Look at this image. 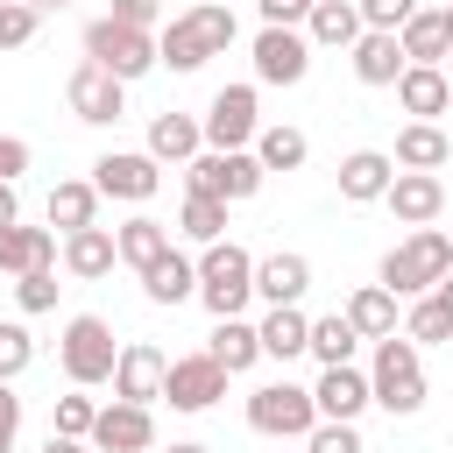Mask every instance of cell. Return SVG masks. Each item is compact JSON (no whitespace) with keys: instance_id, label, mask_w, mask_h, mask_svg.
Segmentation results:
<instances>
[{"instance_id":"obj_32","label":"cell","mask_w":453,"mask_h":453,"mask_svg":"<svg viewBox=\"0 0 453 453\" xmlns=\"http://www.w3.org/2000/svg\"><path fill=\"white\" fill-rule=\"evenodd\" d=\"M255 333H262V354H269V361H290V354L311 347V319H304L297 304H269V319H262Z\"/></svg>"},{"instance_id":"obj_34","label":"cell","mask_w":453,"mask_h":453,"mask_svg":"<svg viewBox=\"0 0 453 453\" xmlns=\"http://www.w3.org/2000/svg\"><path fill=\"white\" fill-rule=\"evenodd\" d=\"M177 234H184V241H198V248H212V241L226 234V198H212V191H184Z\"/></svg>"},{"instance_id":"obj_48","label":"cell","mask_w":453,"mask_h":453,"mask_svg":"<svg viewBox=\"0 0 453 453\" xmlns=\"http://www.w3.org/2000/svg\"><path fill=\"white\" fill-rule=\"evenodd\" d=\"M21 219V198H14V177H0V226Z\"/></svg>"},{"instance_id":"obj_12","label":"cell","mask_w":453,"mask_h":453,"mask_svg":"<svg viewBox=\"0 0 453 453\" xmlns=\"http://www.w3.org/2000/svg\"><path fill=\"white\" fill-rule=\"evenodd\" d=\"M304 71H311V35L262 21V35H255V78L262 85H297Z\"/></svg>"},{"instance_id":"obj_36","label":"cell","mask_w":453,"mask_h":453,"mask_svg":"<svg viewBox=\"0 0 453 453\" xmlns=\"http://www.w3.org/2000/svg\"><path fill=\"white\" fill-rule=\"evenodd\" d=\"M403 333H411L418 347H432V340H453V304H446L439 290H425V297L411 304V319H403Z\"/></svg>"},{"instance_id":"obj_44","label":"cell","mask_w":453,"mask_h":453,"mask_svg":"<svg viewBox=\"0 0 453 453\" xmlns=\"http://www.w3.org/2000/svg\"><path fill=\"white\" fill-rule=\"evenodd\" d=\"M14 439H21V396L0 382V453H14Z\"/></svg>"},{"instance_id":"obj_33","label":"cell","mask_w":453,"mask_h":453,"mask_svg":"<svg viewBox=\"0 0 453 453\" xmlns=\"http://www.w3.org/2000/svg\"><path fill=\"white\" fill-rule=\"evenodd\" d=\"M205 354H212V361H219L226 375H241V368H255V361H262V333H255L248 319H219V326H212V347H205Z\"/></svg>"},{"instance_id":"obj_51","label":"cell","mask_w":453,"mask_h":453,"mask_svg":"<svg viewBox=\"0 0 453 453\" xmlns=\"http://www.w3.org/2000/svg\"><path fill=\"white\" fill-rule=\"evenodd\" d=\"M170 453H205V446H198V439H177V446H170Z\"/></svg>"},{"instance_id":"obj_17","label":"cell","mask_w":453,"mask_h":453,"mask_svg":"<svg viewBox=\"0 0 453 453\" xmlns=\"http://www.w3.org/2000/svg\"><path fill=\"white\" fill-rule=\"evenodd\" d=\"M311 403H319V418H361V411L375 403V389H368V375H361L354 361H340V368H326V375L311 382Z\"/></svg>"},{"instance_id":"obj_55","label":"cell","mask_w":453,"mask_h":453,"mask_svg":"<svg viewBox=\"0 0 453 453\" xmlns=\"http://www.w3.org/2000/svg\"><path fill=\"white\" fill-rule=\"evenodd\" d=\"M184 7H198V0H184Z\"/></svg>"},{"instance_id":"obj_29","label":"cell","mask_w":453,"mask_h":453,"mask_svg":"<svg viewBox=\"0 0 453 453\" xmlns=\"http://www.w3.org/2000/svg\"><path fill=\"white\" fill-rule=\"evenodd\" d=\"M113 241H120V262H127L134 276H142L149 262H163V255H170V226H163V219H149V212H134L127 226H113Z\"/></svg>"},{"instance_id":"obj_10","label":"cell","mask_w":453,"mask_h":453,"mask_svg":"<svg viewBox=\"0 0 453 453\" xmlns=\"http://www.w3.org/2000/svg\"><path fill=\"white\" fill-rule=\"evenodd\" d=\"M64 99H71V113H78V120L106 127V120H120V113H127V78H113L106 64H92V57H85V64L71 71Z\"/></svg>"},{"instance_id":"obj_39","label":"cell","mask_w":453,"mask_h":453,"mask_svg":"<svg viewBox=\"0 0 453 453\" xmlns=\"http://www.w3.org/2000/svg\"><path fill=\"white\" fill-rule=\"evenodd\" d=\"M57 290H64L57 269H28V276H14V304H21L28 319H35V311H57Z\"/></svg>"},{"instance_id":"obj_9","label":"cell","mask_w":453,"mask_h":453,"mask_svg":"<svg viewBox=\"0 0 453 453\" xmlns=\"http://www.w3.org/2000/svg\"><path fill=\"white\" fill-rule=\"evenodd\" d=\"M198 127H205V149H248V142L262 134V113H255V85H219Z\"/></svg>"},{"instance_id":"obj_20","label":"cell","mask_w":453,"mask_h":453,"mask_svg":"<svg viewBox=\"0 0 453 453\" xmlns=\"http://www.w3.org/2000/svg\"><path fill=\"white\" fill-rule=\"evenodd\" d=\"M28 269H57V234L50 226H0V276H28Z\"/></svg>"},{"instance_id":"obj_50","label":"cell","mask_w":453,"mask_h":453,"mask_svg":"<svg viewBox=\"0 0 453 453\" xmlns=\"http://www.w3.org/2000/svg\"><path fill=\"white\" fill-rule=\"evenodd\" d=\"M439 297H446V304H453V269H446V276H439Z\"/></svg>"},{"instance_id":"obj_41","label":"cell","mask_w":453,"mask_h":453,"mask_svg":"<svg viewBox=\"0 0 453 453\" xmlns=\"http://www.w3.org/2000/svg\"><path fill=\"white\" fill-rule=\"evenodd\" d=\"M92 418H99L92 396H57V425H50V432H64V439H92Z\"/></svg>"},{"instance_id":"obj_13","label":"cell","mask_w":453,"mask_h":453,"mask_svg":"<svg viewBox=\"0 0 453 453\" xmlns=\"http://www.w3.org/2000/svg\"><path fill=\"white\" fill-rule=\"evenodd\" d=\"M163 396H170V411H212L226 396V368L212 354H177L163 375Z\"/></svg>"},{"instance_id":"obj_22","label":"cell","mask_w":453,"mask_h":453,"mask_svg":"<svg viewBox=\"0 0 453 453\" xmlns=\"http://www.w3.org/2000/svg\"><path fill=\"white\" fill-rule=\"evenodd\" d=\"M113 262H120V241H113V226H78V234H64V276L92 283V276H106Z\"/></svg>"},{"instance_id":"obj_25","label":"cell","mask_w":453,"mask_h":453,"mask_svg":"<svg viewBox=\"0 0 453 453\" xmlns=\"http://www.w3.org/2000/svg\"><path fill=\"white\" fill-rule=\"evenodd\" d=\"M361 28H368V21H361V0H319V7L304 14V35H311L319 50H354Z\"/></svg>"},{"instance_id":"obj_30","label":"cell","mask_w":453,"mask_h":453,"mask_svg":"<svg viewBox=\"0 0 453 453\" xmlns=\"http://www.w3.org/2000/svg\"><path fill=\"white\" fill-rule=\"evenodd\" d=\"M142 290H149L156 304H184V297H198V262L170 248L163 262H149V269H142Z\"/></svg>"},{"instance_id":"obj_53","label":"cell","mask_w":453,"mask_h":453,"mask_svg":"<svg viewBox=\"0 0 453 453\" xmlns=\"http://www.w3.org/2000/svg\"><path fill=\"white\" fill-rule=\"evenodd\" d=\"M35 7H64V0H35Z\"/></svg>"},{"instance_id":"obj_54","label":"cell","mask_w":453,"mask_h":453,"mask_svg":"<svg viewBox=\"0 0 453 453\" xmlns=\"http://www.w3.org/2000/svg\"><path fill=\"white\" fill-rule=\"evenodd\" d=\"M304 7H319V0H304Z\"/></svg>"},{"instance_id":"obj_15","label":"cell","mask_w":453,"mask_h":453,"mask_svg":"<svg viewBox=\"0 0 453 453\" xmlns=\"http://www.w3.org/2000/svg\"><path fill=\"white\" fill-rule=\"evenodd\" d=\"M163 375H170V354H163L156 340H127L120 361H113V396H127V403H156V396H163Z\"/></svg>"},{"instance_id":"obj_27","label":"cell","mask_w":453,"mask_h":453,"mask_svg":"<svg viewBox=\"0 0 453 453\" xmlns=\"http://www.w3.org/2000/svg\"><path fill=\"white\" fill-rule=\"evenodd\" d=\"M396 42H403L411 64H439V57L453 50V35H446V7H418V14L396 28Z\"/></svg>"},{"instance_id":"obj_19","label":"cell","mask_w":453,"mask_h":453,"mask_svg":"<svg viewBox=\"0 0 453 453\" xmlns=\"http://www.w3.org/2000/svg\"><path fill=\"white\" fill-rule=\"evenodd\" d=\"M396 106H403L411 120H439V113L453 106L446 71H439V64H403V78H396Z\"/></svg>"},{"instance_id":"obj_45","label":"cell","mask_w":453,"mask_h":453,"mask_svg":"<svg viewBox=\"0 0 453 453\" xmlns=\"http://www.w3.org/2000/svg\"><path fill=\"white\" fill-rule=\"evenodd\" d=\"M156 14H163V0H113V21H127V28H156Z\"/></svg>"},{"instance_id":"obj_31","label":"cell","mask_w":453,"mask_h":453,"mask_svg":"<svg viewBox=\"0 0 453 453\" xmlns=\"http://www.w3.org/2000/svg\"><path fill=\"white\" fill-rule=\"evenodd\" d=\"M347 319H354L361 340H389V333H396V290H389V283H361V290L347 297Z\"/></svg>"},{"instance_id":"obj_43","label":"cell","mask_w":453,"mask_h":453,"mask_svg":"<svg viewBox=\"0 0 453 453\" xmlns=\"http://www.w3.org/2000/svg\"><path fill=\"white\" fill-rule=\"evenodd\" d=\"M418 14V0H361V21L368 28H403Z\"/></svg>"},{"instance_id":"obj_28","label":"cell","mask_w":453,"mask_h":453,"mask_svg":"<svg viewBox=\"0 0 453 453\" xmlns=\"http://www.w3.org/2000/svg\"><path fill=\"white\" fill-rule=\"evenodd\" d=\"M50 226H64V234L99 226V184H92V177H64V184L50 191Z\"/></svg>"},{"instance_id":"obj_38","label":"cell","mask_w":453,"mask_h":453,"mask_svg":"<svg viewBox=\"0 0 453 453\" xmlns=\"http://www.w3.org/2000/svg\"><path fill=\"white\" fill-rule=\"evenodd\" d=\"M304 453H368V446H361L354 418H319V425L304 432Z\"/></svg>"},{"instance_id":"obj_2","label":"cell","mask_w":453,"mask_h":453,"mask_svg":"<svg viewBox=\"0 0 453 453\" xmlns=\"http://www.w3.org/2000/svg\"><path fill=\"white\" fill-rule=\"evenodd\" d=\"M446 269H453V241H446L439 226H411V241H396V248L382 255V283H389L396 297H425V290H439Z\"/></svg>"},{"instance_id":"obj_21","label":"cell","mask_w":453,"mask_h":453,"mask_svg":"<svg viewBox=\"0 0 453 453\" xmlns=\"http://www.w3.org/2000/svg\"><path fill=\"white\" fill-rule=\"evenodd\" d=\"M389 177H396V156H382V149H354V156L340 163V198H347V205H375V198L389 191Z\"/></svg>"},{"instance_id":"obj_4","label":"cell","mask_w":453,"mask_h":453,"mask_svg":"<svg viewBox=\"0 0 453 453\" xmlns=\"http://www.w3.org/2000/svg\"><path fill=\"white\" fill-rule=\"evenodd\" d=\"M368 389H375V403L389 411V418H411V411H425V368H418V340L403 333H389V340H375V368H368Z\"/></svg>"},{"instance_id":"obj_11","label":"cell","mask_w":453,"mask_h":453,"mask_svg":"<svg viewBox=\"0 0 453 453\" xmlns=\"http://www.w3.org/2000/svg\"><path fill=\"white\" fill-rule=\"evenodd\" d=\"M92 184H99V198H127V205H142V198H156L163 170H156L149 149H106V156L92 163Z\"/></svg>"},{"instance_id":"obj_42","label":"cell","mask_w":453,"mask_h":453,"mask_svg":"<svg viewBox=\"0 0 453 453\" xmlns=\"http://www.w3.org/2000/svg\"><path fill=\"white\" fill-rule=\"evenodd\" d=\"M35 35V7L28 0H0V50H21Z\"/></svg>"},{"instance_id":"obj_18","label":"cell","mask_w":453,"mask_h":453,"mask_svg":"<svg viewBox=\"0 0 453 453\" xmlns=\"http://www.w3.org/2000/svg\"><path fill=\"white\" fill-rule=\"evenodd\" d=\"M403 42H396V28H361L354 35V78L361 85H396L403 78Z\"/></svg>"},{"instance_id":"obj_23","label":"cell","mask_w":453,"mask_h":453,"mask_svg":"<svg viewBox=\"0 0 453 453\" xmlns=\"http://www.w3.org/2000/svg\"><path fill=\"white\" fill-rule=\"evenodd\" d=\"M304 290H311V262H304V255L276 248V255L255 262V297H269V304H297Z\"/></svg>"},{"instance_id":"obj_1","label":"cell","mask_w":453,"mask_h":453,"mask_svg":"<svg viewBox=\"0 0 453 453\" xmlns=\"http://www.w3.org/2000/svg\"><path fill=\"white\" fill-rule=\"evenodd\" d=\"M226 42H234V7L198 0V7L170 14V28L156 35V57H163L170 71H198V64H205V57H219Z\"/></svg>"},{"instance_id":"obj_5","label":"cell","mask_w":453,"mask_h":453,"mask_svg":"<svg viewBox=\"0 0 453 453\" xmlns=\"http://www.w3.org/2000/svg\"><path fill=\"white\" fill-rule=\"evenodd\" d=\"M57 361H64V375H71L78 389H99V382H113V361H120V347H113V326H106L99 311H78V319L64 326V340H57Z\"/></svg>"},{"instance_id":"obj_26","label":"cell","mask_w":453,"mask_h":453,"mask_svg":"<svg viewBox=\"0 0 453 453\" xmlns=\"http://www.w3.org/2000/svg\"><path fill=\"white\" fill-rule=\"evenodd\" d=\"M198 149H205V127L191 113H156L149 120V156L156 163H191Z\"/></svg>"},{"instance_id":"obj_35","label":"cell","mask_w":453,"mask_h":453,"mask_svg":"<svg viewBox=\"0 0 453 453\" xmlns=\"http://www.w3.org/2000/svg\"><path fill=\"white\" fill-rule=\"evenodd\" d=\"M354 340H361V333H354V319H347V311H333V319H311V347H304V354H319L326 368H340V361H354Z\"/></svg>"},{"instance_id":"obj_37","label":"cell","mask_w":453,"mask_h":453,"mask_svg":"<svg viewBox=\"0 0 453 453\" xmlns=\"http://www.w3.org/2000/svg\"><path fill=\"white\" fill-rule=\"evenodd\" d=\"M255 156H262V170H297V163L311 156V142H304L297 127H262V134H255Z\"/></svg>"},{"instance_id":"obj_16","label":"cell","mask_w":453,"mask_h":453,"mask_svg":"<svg viewBox=\"0 0 453 453\" xmlns=\"http://www.w3.org/2000/svg\"><path fill=\"white\" fill-rule=\"evenodd\" d=\"M382 205H389L403 226H432V219L446 212V184H439V170H396L389 191H382Z\"/></svg>"},{"instance_id":"obj_14","label":"cell","mask_w":453,"mask_h":453,"mask_svg":"<svg viewBox=\"0 0 453 453\" xmlns=\"http://www.w3.org/2000/svg\"><path fill=\"white\" fill-rule=\"evenodd\" d=\"M92 446H99V453H149V446H156V418H149V403H127V396L99 403V418H92Z\"/></svg>"},{"instance_id":"obj_6","label":"cell","mask_w":453,"mask_h":453,"mask_svg":"<svg viewBox=\"0 0 453 453\" xmlns=\"http://www.w3.org/2000/svg\"><path fill=\"white\" fill-rule=\"evenodd\" d=\"M85 57L92 64H106L113 78H149L163 57H156V28H127V21H113V14H99L92 28H85Z\"/></svg>"},{"instance_id":"obj_46","label":"cell","mask_w":453,"mask_h":453,"mask_svg":"<svg viewBox=\"0 0 453 453\" xmlns=\"http://www.w3.org/2000/svg\"><path fill=\"white\" fill-rule=\"evenodd\" d=\"M255 7H262V21H276V28H297V21L311 14L304 0H255Z\"/></svg>"},{"instance_id":"obj_40","label":"cell","mask_w":453,"mask_h":453,"mask_svg":"<svg viewBox=\"0 0 453 453\" xmlns=\"http://www.w3.org/2000/svg\"><path fill=\"white\" fill-rule=\"evenodd\" d=\"M28 361H35V340H28V326H21V319H0V382H14Z\"/></svg>"},{"instance_id":"obj_24","label":"cell","mask_w":453,"mask_h":453,"mask_svg":"<svg viewBox=\"0 0 453 453\" xmlns=\"http://www.w3.org/2000/svg\"><path fill=\"white\" fill-rule=\"evenodd\" d=\"M446 163H453V134L439 120L396 127V170H446Z\"/></svg>"},{"instance_id":"obj_52","label":"cell","mask_w":453,"mask_h":453,"mask_svg":"<svg viewBox=\"0 0 453 453\" xmlns=\"http://www.w3.org/2000/svg\"><path fill=\"white\" fill-rule=\"evenodd\" d=\"M446 35H453V0H446Z\"/></svg>"},{"instance_id":"obj_7","label":"cell","mask_w":453,"mask_h":453,"mask_svg":"<svg viewBox=\"0 0 453 453\" xmlns=\"http://www.w3.org/2000/svg\"><path fill=\"white\" fill-rule=\"evenodd\" d=\"M262 156L255 149H198L191 163H184V191H212V198H255L262 191Z\"/></svg>"},{"instance_id":"obj_49","label":"cell","mask_w":453,"mask_h":453,"mask_svg":"<svg viewBox=\"0 0 453 453\" xmlns=\"http://www.w3.org/2000/svg\"><path fill=\"white\" fill-rule=\"evenodd\" d=\"M42 453H92V439H64V432H50V439H42Z\"/></svg>"},{"instance_id":"obj_47","label":"cell","mask_w":453,"mask_h":453,"mask_svg":"<svg viewBox=\"0 0 453 453\" xmlns=\"http://www.w3.org/2000/svg\"><path fill=\"white\" fill-rule=\"evenodd\" d=\"M28 170V142L21 134H0V177H21Z\"/></svg>"},{"instance_id":"obj_8","label":"cell","mask_w":453,"mask_h":453,"mask_svg":"<svg viewBox=\"0 0 453 453\" xmlns=\"http://www.w3.org/2000/svg\"><path fill=\"white\" fill-rule=\"evenodd\" d=\"M248 425H255L262 439H304V432L319 425V403H311V389H297V382H262V389L248 396Z\"/></svg>"},{"instance_id":"obj_3","label":"cell","mask_w":453,"mask_h":453,"mask_svg":"<svg viewBox=\"0 0 453 453\" xmlns=\"http://www.w3.org/2000/svg\"><path fill=\"white\" fill-rule=\"evenodd\" d=\"M255 297V255L234 248V241H212L198 255V304L212 319H241V304Z\"/></svg>"}]
</instances>
